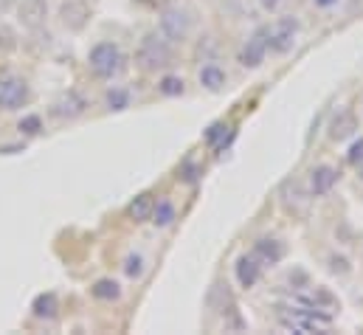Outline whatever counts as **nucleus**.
Listing matches in <instances>:
<instances>
[{
  "mask_svg": "<svg viewBox=\"0 0 363 335\" xmlns=\"http://www.w3.org/2000/svg\"><path fill=\"white\" fill-rule=\"evenodd\" d=\"M254 253H257V259L262 262V268L265 265H276V262H281V256H284V246L279 243V240H273V237H262V240H257L254 243Z\"/></svg>",
  "mask_w": 363,
  "mask_h": 335,
  "instance_id": "13",
  "label": "nucleus"
},
{
  "mask_svg": "<svg viewBox=\"0 0 363 335\" xmlns=\"http://www.w3.org/2000/svg\"><path fill=\"white\" fill-rule=\"evenodd\" d=\"M31 313H34V319H40V322H54V319L60 316V299H57L54 293H40V296L34 299V304H31Z\"/></svg>",
  "mask_w": 363,
  "mask_h": 335,
  "instance_id": "14",
  "label": "nucleus"
},
{
  "mask_svg": "<svg viewBox=\"0 0 363 335\" xmlns=\"http://www.w3.org/2000/svg\"><path fill=\"white\" fill-rule=\"evenodd\" d=\"M281 3H284V0H259V6H262L265 11H276Z\"/></svg>",
  "mask_w": 363,
  "mask_h": 335,
  "instance_id": "28",
  "label": "nucleus"
},
{
  "mask_svg": "<svg viewBox=\"0 0 363 335\" xmlns=\"http://www.w3.org/2000/svg\"><path fill=\"white\" fill-rule=\"evenodd\" d=\"M144 270H147V259H144V253L133 251L124 256V276H127V279H141Z\"/></svg>",
  "mask_w": 363,
  "mask_h": 335,
  "instance_id": "20",
  "label": "nucleus"
},
{
  "mask_svg": "<svg viewBox=\"0 0 363 335\" xmlns=\"http://www.w3.org/2000/svg\"><path fill=\"white\" fill-rule=\"evenodd\" d=\"M347 161L358 169L363 167V138H355V141H352V147H350V153H347Z\"/></svg>",
  "mask_w": 363,
  "mask_h": 335,
  "instance_id": "25",
  "label": "nucleus"
},
{
  "mask_svg": "<svg viewBox=\"0 0 363 335\" xmlns=\"http://www.w3.org/2000/svg\"><path fill=\"white\" fill-rule=\"evenodd\" d=\"M268 26H262V28H257L251 37H248V43L242 45V51H240V65L242 68H262V62H265V57H268Z\"/></svg>",
  "mask_w": 363,
  "mask_h": 335,
  "instance_id": "8",
  "label": "nucleus"
},
{
  "mask_svg": "<svg viewBox=\"0 0 363 335\" xmlns=\"http://www.w3.org/2000/svg\"><path fill=\"white\" fill-rule=\"evenodd\" d=\"M355 130H358V119H355V113L352 110H338V116L333 119V124H330V138L333 141H344V138H350V136H355Z\"/></svg>",
  "mask_w": 363,
  "mask_h": 335,
  "instance_id": "12",
  "label": "nucleus"
},
{
  "mask_svg": "<svg viewBox=\"0 0 363 335\" xmlns=\"http://www.w3.org/2000/svg\"><path fill=\"white\" fill-rule=\"evenodd\" d=\"M298 20L293 14L279 17L273 26H268V48L273 54H290L296 40H298Z\"/></svg>",
  "mask_w": 363,
  "mask_h": 335,
  "instance_id": "4",
  "label": "nucleus"
},
{
  "mask_svg": "<svg viewBox=\"0 0 363 335\" xmlns=\"http://www.w3.org/2000/svg\"><path fill=\"white\" fill-rule=\"evenodd\" d=\"M135 62L141 65V71H164L172 62V43L161 34V31H150L141 37L138 51H135Z\"/></svg>",
  "mask_w": 363,
  "mask_h": 335,
  "instance_id": "1",
  "label": "nucleus"
},
{
  "mask_svg": "<svg viewBox=\"0 0 363 335\" xmlns=\"http://www.w3.org/2000/svg\"><path fill=\"white\" fill-rule=\"evenodd\" d=\"M91 296L96 302H118L121 299V285L116 282V279H99V282H93L91 287Z\"/></svg>",
  "mask_w": 363,
  "mask_h": 335,
  "instance_id": "17",
  "label": "nucleus"
},
{
  "mask_svg": "<svg viewBox=\"0 0 363 335\" xmlns=\"http://www.w3.org/2000/svg\"><path fill=\"white\" fill-rule=\"evenodd\" d=\"M228 130H231V127H225L223 121H217V124H211V127L203 133V138H206L208 147H217V150H220V147L225 144V133H228Z\"/></svg>",
  "mask_w": 363,
  "mask_h": 335,
  "instance_id": "22",
  "label": "nucleus"
},
{
  "mask_svg": "<svg viewBox=\"0 0 363 335\" xmlns=\"http://www.w3.org/2000/svg\"><path fill=\"white\" fill-rule=\"evenodd\" d=\"M14 6H17V0H0V14L14 11Z\"/></svg>",
  "mask_w": 363,
  "mask_h": 335,
  "instance_id": "29",
  "label": "nucleus"
},
{
  "mask_svg": "<svg viewBox=\"0 0 363 335\" xmlns=\"http://www.w3.org/2000/svg\"><path fill=\"white\" fill-rule=\"evenodd\" d=\"M14 11H17V23L26 31H40L48 23L51 6H48V0H17Z\"/></svg>",
  "mask_w": 363,
  "mask_h": 335,
  "instance_id": "7",
  "label": "nucleus"
},
{
  "mask_svg": "<svg viewBox=\"0 0 363 335\" xmlns=\"http://www.w3.org/2000/svg\"><path fill=\"white\" fill-rule=\"evenodd\" d=\"M85 107H88V101H85L77 90H68V93H62V96L51 104V116H54V119H62V121H65V119L71 121V119L82 116Z\"/></svg>",
  "mask_w": 363,
  "mask_h": 335,
  "instance_id": "9",
  "label": "nucleus"
},
{
  "mask_svg": "<svg viewBox=\"0 0 363 335\" xmlns=\"http://www.w3.org/2000/svg\"><path fill=\"white\" fill-rule=\"evenodd\" d=\"M191 26H194V17L189 9L183 6H169L161 11V34L169 40V43H183L189 34H191Z\"/></svg>",
  "mask_w": 363,
  "mask_h": 335,
  "instance_id": "3",
  "label": "nucleus"
},
{
  "mask_svg": "<svg viewBox=\"0 0 363 335\" xmlns=\"http://www.w3.org/2000/svg\"><path fill=\"white\" fill-rule=\"evenodd\" d=\"M175 203L172 200H167V197H161V200H155V206H152V223L158 226V229H167V226H172V220H175Z\"/></svg>",
  "mask_w": 363,
  "mask_h": 335,
  "instance_id": "19",
  "label": "nucleus"
},
{
  "mask_svg": "<svg viewBox=\"0 0 363 335\" xmlns=\"http://www.w3.org/2000/svg\"><path fill=\"white\" fill-rule=\"evenodd\" d=\"M88 68H91V74L96 79L107 82V79L118 77V71L124 68V54H121V48L116 43L101 40L88 51Z\"/></svg>",
  "mask_w": 363,
  "mask_h": 335,
  "instance_id": "2",
  "label": "nucleus"
},
{
  "mask_svg": "<svg viewBox=\"0 0 363 335\" xmlns=\"http://www.w3.org/2000/svg\"><path fill=\"white\" fill-rule=\"evenodd\" d=\"M57 17H60V26L65 31H82L93 17V9L88 0H62L60 9H57Z\"/></svg>",
  "mask_w": 363,
  "mask_h": 335,
  "instance_id": "6",
  "label": "nucleus"
},
{
  "mask_svg": "<svg viewBox=\"0 0 363 335\" xmlns=\"http://www.w3.org/2000/svg\"><path fill=\"white\" fill-rule=\"evenodd\" d=\"M206 302H208V307L214 313H228L225 310V307H231V290H228V285L225 282H214L211 290H208V296H206Z\"/></svg>",
  "mask_w": 363,
  "mask_h": 335,
  "instance_id": "18",
  "label": "nucleus"
},
{
  "mask_svg": "<svg viewBox=\"0 0 363 335\" xmlns=\"http://www.w3.org/2000/svg\"><path fill=\"white\" fill-rule=\"evenodd\" d=\"M338 3H341V0H313V6H315V9H324V11H327V9H335Z\"/></svg>",
  "mask_w": 363,
  "mask_h": 335,
  "instance_id": "27",
  "label": "nucleus"
},
{
  "mask_svg": "<svg viewBox=\"0 0 363 335\" xmlns=\"http://www.w3.org/2000/svg\"><path fill=\"white\" fill-rule=\"evenodd\" d=\"M338 183V169L330 164H318L310 169V194L313 197H324L333 192V186Z\"/></svg>",
  "mask_w": 363,
  "mask_h": 335,
  "instance_id": "10",
  "label": "nucleus"
},
{
  "mask_svg": "<svg viewBox=\"0 0 363 335\" xmlns=\"http://www.w3.org/2000/svg\"><path fill=\"white\" fill-rule=\"evenodd\" d=\"M17 130L26 133V136H37V133L43 130V119H40V116H26V119H20Z\"/></svg>",
  "mask_w": 363,
  "mask_h": 335,
  "instance_id": "24",
  "label": "nucleus"
},
{
  "mask_svg": "<svg viewBox=\"0 0 363 335\" xmlns=\"http://www.w3.org/2000/svg\"><path fill=\"white\" fill-rule=\"evenodd\" d=\"M197 79H200V84H203L206 90H211V93H217V90H223V87H225V71H223L220 65H214V62H208V65H203V68H200V74H197Z\"/></svg>",
  "mask_w": 363,
  "mask_h": 335,
  "instance_id": "16",
  "label": "nucleus"
},
{
  "mask_svg": "<svg viewBox=\"0 0 363 335\" xmlns=\"http://www.w3.org/2000/svg\"><path fill=\"white\" fill-rule=\"evenodd\" d=\"M104 104H107V110H127L130 107V93L121 90V87H110L107 96H104Z\"/></svg>",
  "mask_w": 363,
  "mask_h": 335,
  "instance_id": "21",
  "label": "nucleus"
},
{
  "mask_svg": "<svg viewBox=\"0 0 363 335\" xmlns=\"http://www.w3.org/2000/svg\"><path fill=\"white\" fill-rule=\"evenodd\" d=\"M237 282L242 285V287H254L257 285V279H259V273H262V262L257 259V253H242L240 259H237Z\"/></svg>",
  "mask_w": 363,
  "mask_h": 335,
  "instance_id": "11",
  "label": "nucleus"
},
{
  "mask_svg": "<svg viewBox=\"0 0 363 335\" xmlns=\"http://www.w3.org/2000/svg\"><path fill=\"white\" fill-rule=\"evenodd\" d=\"M28 82L17 74H3L0 77V107L3 110H20L28 104Z\"/></svg>",
  "mask_w": 363,
  "mask_h": 335,
  "instance_id": "5",
  "label": "nucleus"
},
{
  "mask_svg": "<svg viewBox=\"0 0 363 335\" xmlns=\"http://www.w3.org/2000/svg\"><path fill=\"white\" fill-rule=\"evenodd\" d=\"M333 270H341V273H350V262H347L344 256H341V259H338V256H333Z\"/></svg>",
  "mask_w": 363,
  "mask_h": 335,
  "instance_id": "26",
  "label": "nucleus"
},
{
  "mask_svg": "<svg viewBox=\"0 0 363 335\" xmlns=\"http://www.w3.org/2000/svg\"><path fill=\"white\" fill-rule=\"evenodd\" d=\"M158 93L161 96H181L183 93V79L181 77H172V74H167V77H161L158 79Z\"/></svg>",
  "mask_w": 363,
  "mask_h": 335,
  "instance_id": "23",
  "label": "nucleus"
},
{
  "mask_svg": "<svg viewBox=\"0 0 363 335\" xmlns=\"http://www.w3.org/2000/svg\"><path fill=\"white\" fill-rule=\"evenodd\" d=\"M152 206H155V197H152L150 192H141V194H135L133 203L127 206V214H130L133 223H147V220L152 217Z\"/></svg>",
  "mask_w": 363,
  "mask_h": 335,
  "instance_id": "15",
  "label": "nucleus"
}]
</instances>
